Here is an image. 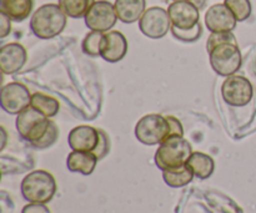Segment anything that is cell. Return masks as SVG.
<instances>
[{
	"label": "cell",
	"instance_id": "6da1fadb",
	"mask_svg": "<svg viewBox=\"0 0 256 213\" xmlns=\"http://www.w3.org/2000/svg\"><path fill=\"white\" fill-rule=\"evenodd\" d=\"M68 16L59 4H44L30 19V30L42 40L52 39L64 31Z\"/></svg>",
	"mask_w": 256,
	"mask_h": 213
},
{
	"label": "cell",
	"instance_id": "7a4b0ae2",
	"mask_svg": "<svg viewBox=\"0 0 256 213\" xmlns=\"http://www.w3.org/2000/svg\"><path fill=\"white\" fill-rule=\"evenodd\" d=\"M192 155V147L184 136L168 137L155 154V165L162 171L179 169L188 164Z\"/></svg>",
	"mask_w": 256,
	"mask_h": 213
},
{
	"label": "cell",
	"instance_id": "3957f363",
	"mask_svg": "<svg viewBox=\"0 0 256 213\" xmlns=\"http://www.w3.org/2000/svg\"><path fill=\"white\" fill-rule=\"evenodd\" d=\"M22 195L29 204H45L52 201L56 192V181L50 172L35 170L22 181Z\"/></svg>",
	"mask_w": 256,
	"mask_h": 213
},
{
	"label": "cell",
	"instance_id": "277c9868",
	"mask_svg": "<svg viewBox=\"0 0 256 213\" xmlns=\"http://www.w3.org/2000/svg\"><path fill=\"white\" fill-rule=\"evenodd\" d=\"M15 125L20 137L30 145H34L49 132L52 121L36 109L29 106L18 115Z\"/></svg>",
	"mask_w": 256,
	"mask_h": 213
},
{
	"label": "cell",
	"instance_id": "5b68a950",
	"mask_svg": "<svg viewBox=\"0 0 256 213\" xmlns=\"http://www.w3.org/2000/svg\"><path fill=\"white\" fill-rule=\"evenodd\" d=\"M135 136L148 146L162 144L170 136V125L166 116L160 114L142 116L135 126Z\"/></svg>",
	"mask_w": 256,
	"mask_h": 213
},
{
	"label": "cell",
	"instance_id": "8992f818",
	"mask_svg": "<svg viewBox=\"0 0 256 213\" xmlns=\"http://www.w3.org/2000/svg\"><path fill=\"white\" fill-rule=\"evenodd\" d=\"M209 60L212 70L224 77L235 75L242 65V55L239 45L232 42L218 45L210 50Z\"/></svg>",
	"mask_w": 256,
	"mask_h": 213
},
{
	"label": "cell",
	"instance_id": "52a82bcc",
	"mask_svg": "<svg viewBox=\"0 0 256 213\" xmlns=\"http://www.w3.org/2000/svg\"><path fill=\"white\" fill-rule=\"evenodd\" d=\"M222 96L230 106H246L254 96V87L250 80H248L245 76L232 75L222 82Z\"/></svg>",
	"mask_w": 256,
	"mask_h": 213
},
{
	"label": "cell",
	"instance_id": "ba28073f",
	"mask_svg": "<svg viewBox=\"0 0 256 213\" xmlns=\"http://www.w3.org/2000/svg\"><path fill=\"white\" fill-rule=\"evenodd\" d=\"M172 22L164 7L152 6L145 10L139 20V29L150 39H162L172 30Z\"/></svg>",
	"mask_w": 256,
	"mask_h": 213
},
{
	"label": "cell",
	"instance_id": "9c48e42d",
	"mask_svg": "<svg viewBox=\"0 0 256 213\" xmlns=\"http://www.w3.org/2000/svg\"><path fill=\"white\" fill-rule=\"evenodd\" d=\"M32 95L29 89L20 82H9L2 87L0 106L6 114L19 115L30 106Z\"/></svg>",
	"mask_w": 256,
	"mask_h": 213
},
{
	"label": "cell",
	"instance_id": "30bf717a",
	"mask_svg": "<svg viewBox=\"0 0 256 213\" xmlns=\"http://www.w3.org/2000/svg\"><path fill=\"white\" fill-rule=\"evenodd\" d=\"M85 24L92 31L106 32L115 26L118 21V15L115 6L108 0L95 1L85 15Z\"/></svg>",
	"mask_w": 256,
	"mask_h": 213
},
{
	"label": "cell",
	"instance_id": "8fae6325",
	"mask_svg": "<svg viewBox=\"0 0 256 213\" xmlns=\"http://www.w3.org/2000/svg\"><path fill=\"white\" fill-rule=\"evenodd\" d=\"M236 22V17L225 4H214L205 14V25L212 32H232Z\"/></svg>",
	"mask_w": 256,
	"mask_h": 213
},
{
	"label": "cell",
	"instance_id": "7c38bea8",
	"mask_svg": "<svg viewBox=\"0 0 256 213\" xmlns=\"http://www.w3.org/2000/svg\"><path fill=\"white\" fill-rule=\"evenodd\" d=\"M26 60V50L19 42H9L0 47V70L2 74H16L24 67Z\"/></svg>",
	"mask_w": 256,
	"mask_h": 213
},
{
	"label": "cell",
	"instance_id": "4fadbf2b",
	"mask_svg": "<svg viewBox=\"0 0 256 213\" xmlns=\"http://www.w3.org/2000/svg\"><path fill=\"white\" fill-rule=\"evenodd\" d=\"M128 46H129L128 40L122 32L118 30L104 32L102 46H100V56L105 61L115 64L126 56Z\"/></svg>",
	"mask_w": 256,
	"mask_h": 213
},
{
	"label": "cell",
	"instance_id": "5bb4252c",
	"mask_svg": "<svg viewBox=\"0 0 256 213\" xmlns=\"http://www.w3.org/2000/svg\"><path fill=\"white\" fill-rule=\"evenodd\" d=\"M172 26L179 29H192L200 22V10L190 0L174 1L168 7Z\"/></svg>",
	"mask_w": 256,
	"mask_h": 213
},
{
	"label": "cell",
	"instance_id": "9a60e30c",
	"mask_svg": "<svg viewBox=\"0 0 256 213\" xmlns=\"http://www.w3.org/2000/svg\"><path fill=\"white\" fill-rule=\"evenodd\" d=\"M68 144L72 151L94 152L99 144V130L88 125L74 127L68 136Z\"/></svg>",
	"mask_w": 256,
	"mask_h": 213
},
{
	"label": "cell",
	"instance_id": "2e32d148",
	"mask_svg": "<svg viewBox=\"0 0 256 213\" xmlns=\"http://www.w3.org/2000/svg\"><path fill=\"white\" fill-rule=\"evenodd\" d=\"M115 10H116L118 19L125 24L140 20L145 12L146 1L145 0H115Z\"/></svg>",
	"mask_w": 256,
	"mask_h": 213
},
{
	"label": "cell",
	"instance_id": "e0dca14e",
	"mask_svg": "<svg viewBox=\"0 0 256 213\" xmlns=\"http://www.w3.org/2000/svg\"><path fill=\"white\" fill-rule=\"evenodd\" d=\"M98 157L94 152L85 151H72L70 152L66 159V166L72 172L89 176L94 172L98 164Z\"/></svg>",
	"mask_w": 256,
	"mask_h": 213
},
{
	"label": "cell",
	"instance_id": "ac0fdd59",
	"mask_svg": "<svg viewBox=\"0 0 256 213\" xmlns=\"http://www.w3.org/2000/svg\"><path fill=\"white\" fill-rule=\"evenodd\" d=\"M32 7L34 0H0V11L16 22L28 19L32 14Z\"/></svg>",
	"mask_w": 256,
	"mask_h": 213
},
{
	"label": "cell",
	"instance_id": "d6986e66",
	"mask_svg": "<svg viewBox=\"0 0 256 213\" xmlns=\"http://www.w3.org/2000/svg\"><path fill=\"white\" fill-rule=\"evenodd\" d=\"M188 166L192 170L195 177L199 180H206L214 174L215 162L212 156L204 152H192L188 161Z\"/></svg>",
	"mask_w": 256,
	"mask_h": 213
},
{
	"label": "cell",
	"instance_id": "ffe728a7",
	"mask_svg": "<svg viewBox=\"0 0 256 213\" xmlns=\"http://www.w3.org/2000/svg\"><path fill=\"white\" fill-rule=\"evenodd\" d=\"M194 177V172L188 166V164L179 169L162 171V180L168 186L172 187V189H180V187L186 186L192 181Z\"/></svg>",
	"mask_w": 256,
	"mask_h": 213
},
{
	"label": "cell",
	"instance_id": "44dd1931",
	"mask_svg": "<svg viewBox=\"0 0 256 213\" xmlns=\"http://www.w3.org/2000/svg\"><path fill=\"white\" fill-rule=\"evenodd\" d=\"M30 106L36 109L38 111H40L42 114H44L45 116H48L50 119V117H54L58 115V112L60 110V102L55 97L49 96L46 94L34 92V94H32Z\"/></svg>",
	"mask_w": 256,
	"mask_h": 213
},
{
	"label": "cell",
	"instance_id": "7402d4cb",
	"mask_svg": "<svg viewBox=\"0 0 256 213\" xmlns=\"http://www.w3.org/2000/svg\"><path fill=\"white\" fill-rule=\"evenodd\" d=\"M95 0H59V5L66 16L72 19L85 17L90 7L94 5Z\"/></svg>",
	"mask_w": 256,
	"mask_h": 213
},
{
	"label": "cell",
	"instance_id": "603a6c76",
	"mask_svg": "<svg viewBox=\"0 0 256 213\" xmlns=\"http://www.w3.org/2000/svg\"><path fill=\"white\" fill-rule=\"evenodd\" d=\"M102 36H104V32L92 31V30L88 32L82 42V52L92 57L100 56V46H102Z\"/></svg>",
	"mask_w": 256,
	"mask_h": 213
},
{
	"label": "cell",
	"instance_id": "cb8c5ba5",
	"mask_svg": "<svg viewBox=\"0 0 256 213\" xmlns=\"http://www.w3.org/2000/svg\"><path fill=\"white\" fill-rule=\"evenodd\" d=\"M224 4L232 10L238 21H245L252 12V5L250 0H225Z\"/></svg>",
	"mask_w": 256,
	"mask_h": 213
},
{
	"label": "cell",
	"instance_id": "d4e9b609",
	"mask_svg": "<svg viewBox=\"0 0 256 213\" xmlns=\"http://www.w3.org/2000/svg\"><path fill=\"white\" fill-rule=\"evenodd\" d=\"M172 34L175 39L180 40L182 42H195L202 37V22H198L192 29H179L176 26H172Z\"/></svg>",
	"mask_w": 256,
	"mask_h": 213
},
{
	"label": "cell",
	"instance_id": "484cf974",
	"mask_svg": "<svg viewBox=\"0 0 256 213\" xmlns=\"http://www.w3.org/2000/svg\"><path fill=\"white\" fill-rule=\"evenodd\" d=\"M226 42H232V44H238L236 37L235 35L232 32H212L210 36L208 37L206 41V50L208 52L210 50L214 49L215 46L222 44H226Z\"/></svg>",
	"mask_w": 256,
	"mask_h": 213
},
{
	"label": "cell",
	"instance_id": "4316f807",
	"mask_svg": "<svg viewBox=\"0 0 256 213\" xmlns=\"http://www.w3.org/2000/svg\"><path fill=\"white\" fill-rule=\"evenodd\" d=\"M58 137H59V129H58L56 124L55 122H52V127H50L49 132H48L46 135H45L44 137H42V140H40L39 142H36V144L32 145V147H35V149H48V147L52 146V145L56 142Z\"/></svg>",
	"mask_w": 256,
	"mask_h": 213
},
{
	"label": "cell",
	"instance_id": "83f0119b",
	"mask_svg": "<svg viewBox=\"0 0 256 213\" xmlns=\"http://www.w3.org/2000/svg\"><path fill=\"white\" fill-rule=\"evenodd\" d=\"M110 151V140L109 136L104 130H99V144H98L96 149L94 150L95 156L98 160H102Z\"/></svg>",
	"mask_w": 256,
	"mask_h": 213
},
{
	"label": "cell",
	"instance_id": "f1b7e54d",
	"mask_svg": "<svg viewBox=\"0 0 256 213\" xmlns=\"http://www.w3.org/2000/svg\"><path fill=\"white\" fill-rule=\"evenodd\" d=\"M168 121L170 125V136H184V127H182V122L179 119L175 116H166Z\"/></svg>",
	"mask_w": 256,
	"mask_h": 213
},
{
	"label": "cell",
	"instance_id": "f546056e",
	"mask_svg": "<svg viewBox=\"0 0 256 213\" xmlns=\"http://www.w3.org/2000/svg\"><path fill=\"white\" fill-rule=\"evenodd\" d=\"M12 32V19L6 14L0 11V37L4 39Z\"/></svg>",
	"mask_w": 256,
	"mask_h": 213
},
{
	"label": "cell",
	"instance_id": "4dcf8cb0",
	"mask_svg": "<svg viewBox=\"0 0 256 213\" xmlns=\"http://www.w3.org/2000/svg\"><path fill=\"white\" fill-rule=\"evenodd\" d=\"M22 213H52L45 204H29L24 206Z\"/></svg>",
	"mask_w": 256,
	"mask_h": 213
},
{
	"label": "cell",
	"instance_id": "1f68e13d",
	"mask_svg": "<svg viewBox=\"0 0 256 213\" xmlns=\"http://www.w3.org/2000/svg\"><path fill=\"white\" fill-rule=\"evenodd\" d=\"M190 1H192V4H194L195 6L198 7V9H199V10H202V7L205 6V4H206V1H208V0H190Z\"/></svg>",
	"mask_w": 256,
	"mask_h": 213
},
{
	"label": "cell",
	"instance_id": "d6a6232c",
	"mask_svg": "<svg viewBox=\"0 0 256 213\" xmlns=\"http://www.w3.org/2000/svg\"><path fill=\"white\" fill-rule=\"evenodd\" d=\"M2 149H4L5 142H6V132H5L4 127H2Z\"/></svg>",
	"mask_w": 256,
	"mask_h": 213
},
{
	"label": "cell",
	"instance_id": "836d02e7",
	"mask_svg": "<svg viewBox=\"0 0 256 213\" xmlns=\"http://www.w3.org/2000/svg\"><path fill=\"white\" fill-rule=\"evenodd\" d=\"M172 1H186V0H172Z\"/></svg>",
	"mask_w": 256,
	"mask_h": 213
},
{
	"label": "cell",
	"instance_id": "e575fe53",
	"mask_svg": "<svg viewBox=\"0 0 256 213\" xmlns=\"http://www.w3.org/2000/svg\"><path fill=\"white\" fill-rule=\"evenodd\" d=\"M255 72H256V59H255Z\"/></svg>",
	"mask_w": 256,
	"mask_h": 213
}]
</instances>
